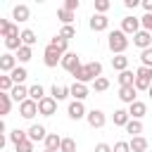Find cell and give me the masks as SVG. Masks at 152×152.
<instances>
[{
	"instance_id": "obj_17",
	"label": "cell",
	"mask_w": 152,
	"mask_h": 152,
	"mask_svg": "<svg viewBox=\"0 0 152 152\" xmlns=\"http://www.w3.org/2000/svg\"><path fill=\"white\" fill-rule=\"evenodd\" d=\"M88 26L97 33V31H107L109 28V19H107V14H93L90 17V21H88Z\"/></svg>"
},
{
	"instance_id": "obj_42",
	"label": "cell",
	"mask_w": 152,
	"mask_h": 152,
	"mask_svg": "<svg viewBox=\"0 0 152 152\" xmlns=\"http://www.w3.org/2000/svg\"><path fill=\"white\" fill-rule=\"evenodd\" d=\"M57 36H62V38H64V40H71V38H74V36H76V28H74V26H62V28H59V33H57Z\"/></svg>"
},
{
	"instance_id": "obj_19",
	"label": "cell",
	"mask_w": 152,
	"mask_h": 152,
	"mask_svg": "<svg viewBox=\"0 0 152 152\" xmlns=\"http://www.w3.org/2000/svg\"><path fill=\"white\" fill-rule=\"evenodd\" d=\"M128 114H131V119H138V121H140V119H142V116L147 114V104L138 100V102L128 104Z\"/></svg>"
},
{
	"instance_id": "obj_18",
	"label": "cell",
	"mask_w": 152,
	"mask_h": 152,
	"mask_svg": "<svg viewBox=\"0 0 152 152\" xmlns=\"http://www.w3.org/2000/svg\"><path fill=\"white\" fill-rule=\"evenodd\" d=\"M69 90H71V97L78 100V102H83V100L88 97V93H90L88 86H86V83H78V81H74V83L69 86Z\"/></svg>"
},
{
	"instance_id": "obj_23",
	"label": "cell",
	"mask_w": 152,
	"mask_h": 152,
	"mask_svg": "<svg viewBox=\"0 0 152 152\" xmlns=\"http://www.w3.org/2000/svg\"><path fill=\"white\" fill-rule=\"evenodd\" d=\"M114 126H124L126 128V124L131 121V114H128V109H114Z\"/></svg>"
},
{
	"instance_id": "obj_28",
	"label": "cell",
	"mask_w": 152,
	"mask_h": 152,
	"mask_svg": "<svg viewBox=\"0 0 152 152\" xmlns=\"http://www.w3.org/2000/svg\"><path fill=\"white\" fill-rule=\"evenodd\" d=\"M112 66H114L119 74L126 71V69H128V57H126V55H114V57H112Z\"/></svg>"
},
{
	"instance_id": "obj_7",
	"label": "cell",
	"mask_w": 152,
	"mask_h": 152,
	"mask_svg": "<svg viewBox=\"0 0 152 152\" xmlns=\"http://www.w3.org/2000/svg\"><path fill=\"white\" fill-rule=\"evenodd\" d=\"M121 31H124L126 36H135V33L140 31V19H138V17H131V14L124 17V19H121Z\"/></svg>"
},
{
	"instance_id": "obj_31",
	"label": "cell",
	"mask_w": 152,
	"mask_h": 152,
	"mask_svg": "<svg viewBox=\"0 0 152 152\" xmlns=\"http://www.w3.org/2000/svg\"><path fill=\"white\" fill-rule=\"evenodd\" d=\"M121 86H135V74H133L131 69H126V71L119 74V88H121Z\"/></svg>"
},
{
	"instance_id": "obj_25",
	"label": "cell",
	"mask_w": 152,
	"mask_h": 152,
	"mask_svg": "<svg viewBox=\"0 0 152 152\" xmlns=\"http://www.w3.org/2000/svg\"><path fill=\"white\" fill-rule=\"evenodd\" d=\"M12 102H14V100H12V95H10V93H0V114H2V116H7V114H10Z\"/></svg>"
},
{
	"instance_id": "obj_45",
	"label": "cell",
	"mask_w": 152,
	"mask_h": 152,
	"mask_svg": "<svg viewBox=\"0 0 152 152\" xmlns=\"http://www.w3.org/2000/svg\"><path fill=\"white\" fill-rule=\"evenodd\" d=\"M114 152H131V142H128V140H119V142H114Z\"/></svg>"
},
{
	"instance_id": "obj_1",
	"label": "cell",
	"mask_w": 152,
	"mask_h": 152,
	"mask_svg": "<svg viewBox=\"0 0 152 152\" xmlns=\"http://www.w3.org/2000/svg\"><path fill=\"white\" fill-rule=\"evenodd\" d=\"M71 76H74L78 83H86V86H88V83H93L95 78L102 76V64H100L97 59H95V62H88V64H83L81 69H76Z\"/></svg>"
},
{
	"instance_id": "obj_46",
	"label": "cell",
	"mask_w": 152,
	"mask_h": 152,
	"mask_svg": "<svg viewBox=\"0 0 152 152\" xmlns=\"http://www.w3.org/2000/svg\"><path fill=\"white\" fill-rule=\"evenodd\" d=\"M81 7V2L78 0H64V10H69V12H76Z\"/></svg>"
},
{
	"instance_id": "obj_36",
	"label": "cell",
	"mask_w": 152,
	"mask_h": 152,
	"mask_svg": "<svg viewBox=\"0 0 152 152\" xmlns=\"http://www.w3.org/2000/svg\"><path fill=\"white\" fill-rule=\"evenodd\" d=\"M12 88H14L12 76H10V74H2V76H0V93H12Z\"/></svg>"
},
{
	"instance_id": "obj_8",
	"label": "cell",
	"mask_w": 152,
	"mask_h": 152,
	"mask_svg": "<svg viewBox=\"0 0 152 152\" xmlns=\"http://www.w3.org/2000/svg\"><path fill=\"white\" fill-rule=\"evenodd\" d=\"M57 112V100L52 97V95H48V97H43L40 102H38V114H43V116H52Z\"/></svg>"
},
{
	"instance_id": "obj_6",
	"label": "cell",
	"mask_w": 152,
	"mask_h": 152,
	"mask_svg": "<svg viewBox=\"0 0 152 152\" xmlns=\"http://www.w3.org/2000/svg\"><path fill=\"white\" fill-rule=\"evenodd\" d=\"M64 71H69V74H74L76 69H81L83 64H81V57L76 55V52H66L64 57H62V64H59Z\"/></svg>"
},
{
	"instance_id": "obj_20",
	"label": "cell",
	"mask_w": 152,
	"mask_h": 152,
	"mask_svg": "<svg viewBox=\"0 0 152 152\" xmlns=\"http://www.w3.org/2000/svg\"><path fill=\"white\" fill-rule=\"evenodd\" d=\"M50 95L57 100V102H62V100H66L69 95H71V90H69V86H52V90H50Z\"/></svg>"
},
{
	"instance_id": "obj_30",
	"label": "cell",
	"mask_w": 152,
	"mask_h": 152,
	"mask_svg": "<svg viewBox=\"0 0 152 152\" xmlns=\"http://www.w3.org/2000/svg\"><path fill=\"white\" fill-rule=\"evenodd\" d=\"M59 147H62V135L48 133V138H45V150H59Z\"/></svg>"
},
{
	"instance_id": "obj_51",
	"label": "cell",
	"mask_w": 152,
	"mask_h": 152,
	"mask_svg": "<svg viewBox=\"0 0 152 152\" xmlns=\"http://www.w3.org/2000/svg\"><path fill=\"white\" fill-rule=\"evenodd\" d=\"M147 93H150V97H152V88H150V90H147Z\"/></svg>"
},
{
	"instance_id": "obj_48",
	"label": "cell",
	"mask_w": 152,
	"mask_h": 152,
	"mask_svg": "<svg viewBox=\"0 0 152 152\" xmlns=\"http://www.w3.org/2000/svg\"><path fill=\"white\" fill-rule=\"evenodd\" d=\"M142 10L145 14H152V0H142Z\"/></svg>"
},
{
	"instance_id": "obj_35",
	"label": "cell",
	"mask_w": 152,
	"mask_h": 152,
	"mask_svg": "<svg viewBox=\"0 0 152 152\" xmlns=\"http://www.w3.org/2000/svg\"><path fill=\"white\" fill-rule=\"evenodd\" d=\"M33 57V50L28 48V45H21L19 50H17V62H21V64H26L28 59Z\"/></svg>"
},
{
	"instance_id": "obj_4",
	"label": "cell",
	"mask_w": 152,
	"mask_h": 152,
	"mask_svg": "<svg viewBox=\"0 0 152 152\" xmlns=\"http://www.w3.org/2000/svg\"><path fill=\"white\" fill-rule=\"evenodd\" d=\"M62 57H64V55H62L57 48H52L50 43L45 45V50H43V64H45L48 69H55L57 64H62Z\"/></svg>"
},
{
	"instance_id": "obj_22",
	"label": "cell",
	"mask_w": 152,
	"mask_h": 152,
	"mask_svg": "<svg viewBox=\"0 0 152 152\" xmlns=\"http://www.w3.org/2000/svg\"><path fill=\"white\" fill-rule=\"evenodd\" d=\"M28 97H31L33 102H40V100L48 97V95H45V88H43L40 83H33V86H28Z\"/></svg>"
},
{
	"instance_id": "obj_16",
	"label": "cell",
	"mask_w": 152,
	"mask_h": 152,
	"mask_svg": "<svg viewBox=\"0 0 152 152\" xmlns=\"http://www.w3.org/2000/svg\"><path fill=\"white\" fill-rule=\"evenodd\" d=\"M12 19H14L17 24L28 21V19H31V10H28V5H14V7H12Z\"/></svg>"
},
{
	"instance_id": "obj_34",
	"label": "cell",
	"mask_w": 152,
	"mask_h": 152,
	"mask_svg": "<svg viewBox=\"0 0 152 152\" xmlns=\"http://www.w3.org/2000/svg\"><path fill=\"white\" fill-rule=\"evenodd\" d=\"M50 45H52V48H57L62 55H66V52H69V40H64L62 36H55V38L50 40Z\"/></svg>"
},
{
	"instance_id": "obj_32",
	"label": "cell",
	"mask_w": 152,
	"mask_h": 152,
	"mask_svg": "<svg viewBox=\"0 0 152 152\" xmlns=\"http://www.w3.org/2000/svg\"><path fill=\"white\" fill-rule=\"evenodd\" d=\"M126 133H131V138L140 135V133H142V121H138V119H131V121L126 124Z\"/></svg>"
},
{
	"instance_id": "obj_21",
	"label": "cell",
	"mask_w": 152,
	"mask_h": 152,
	"mask_svg": "<svg viewBox=\"0 0 152 152\" xmlns=\"http://www.w3.org/2000/svg\"><path fill=\"white\" fill-rule=\"evenodd\" d=\"M10 95H12V100H14V102H19V104H21L24 100H28V88H26V86H14Z\"/></svg>"
},
{
	"instance_id": "obj_47",
	"label": "cell",
	"mask_w": 152,
	"mask_h": 152,
	"mask_svg": "<svg viewBox=\"0 0 152 152\" xmlns=\"http://www.w3.org/2000/svg\"><path fill=\"white\" fill-rule=\"evenodd\" d=\"M95 152H114V147L107 145V142H97V145H95Z\"/></svg>"
},
{
	"instance_id": "obj_13",
	"label": "cell",
	"mask_w": 152,
	"mask_h": 152,
	"mask_svg": "<svg viewBox=\"0 0 152 152\" xmlns=\"http://www.w3.org/2000/svg\"><path fill=\"white\" fill-rule=\"evenodd\" d=\"M26 133H28V140L31 142H45V138H48V131H45L43 124H31V128Z\"/></svg>"
},
{
	"instance_id": "obj_12",
	"label": "cell",
	"mask_w": 152,
	"mask_h": 152,
	"mask_svg": "<svg viewBox=\"0 0 152 152\" xmlns=\"http://www.w3.org/2000/svg\"><path fill=\"white\" fill-rule=\"evenodd\" d=\"M17 66H19V64H17V55H12V52L0 55V71H2V74H12Z\"/></svg>"
},
{
	"instance_id": "obj_15",
	"label": "cell",
	"mask_w": 152,
	"mask_h": 152,
	"mask_svg": "<svg viewBox=\"0 0 152 152\" xmlns=\"http://www.w3.org/2000/svg\"><path fill=\"white\" fill-rule=\"evenodd\" d=\"M119 100L126 102V104L138 102V90H135V86H121V88H119Z\"/></svg>"
},
{
	"instance_id": "obj_50",
	"label": "cell",
	"mask_w": 152,
	"mask_h": 152,
	"mask_svg": "<svg viewBox=\"0 0 152 152\" xmlns=\"http://www.w3.org/2000/svg\"><path fill=\"white\" fill-rule=\"evenodd\" d=\"M43 152H59V150H43Z\"/></svg>"
},
{
	"instance_id": "obj_43",
	"label": "cell",
	"mask_w": 152,
	"mask_h": 152,
	"mask_svg": "<svg viewBox=\"0 0 152 152\" xmlns=\"http://www.w3.org/2000/svg\"><path fill=\"white\" fill-rule=\"evenodd\" d=\"M33 145H36V142H31V140H24L21 145H17V147H14V152H33Z\"/></svg>"
},
{
	"instance_id": "obj_26",
	"label": "cell",
	"mask_w": 152,
	"mask_h": 152,
	"mask_svg": "<svg viewBox=\"0 0 152 152\" xmlns=\"http://www.w3.org/2000/svg\"><path fill=\"white\" fill-rule=\"evenodd\" d=\"M24 140H28V133L26 131H21V128H14V131H10V142L17 147V145H21Z\"/></svg>"
},
{
	"instance_id": "obj_49",
	"label": "cell",
	"mask_w": 152,
	"mask_h": 152,
	"mask_svg": "<svg viewBox=\"0 0 152 152\" xmlns=\"http://www.w3.org/2000/svg\"><path fill=\"white\" fill-rule=\"evenodd\" d=\"M124 5H126L128 10H135V7L140 5V2H138V0H124Z\"/></svg>"
},
{
	"instance_id": "obj_29",
	"label": "cell",
	"mask_w": 152,
	"mask_h": 152,
	"mask_svg": "<svg viewBox=\"0 0 152 152\" xmlns=\"http://www.w3.org/2000/svg\"><path fill=\"white\" fill-rule=\"evenodd\" d=\"M10 76H12V81H14V86H24V81L28 78V71H26L24 66H17V69H14V71H12Z\"/></svg>"
},
{
	"instance_id": "obj_37",
	"label": "cell",
	"mask_w": 152,
	"mask_h": 152,
	"mask_svg": "<svg viewBox=\"0 0 152 152\" xmlns=\"http://www.w3.org/2000/svg\"><path fill=\"white\" fill-rule=\"evenodd\" d=\"M93 88H95V93H104V90L109 88V78H104V76L95 78V81H93Z\"/></svg>"
},
{
	"instance_id": "obj_14",
	"label": "cell",
	"mask_w": 152,
	"mask_h": 152,
	"mask_svg": "<svg viewBox=\"0 0 152 152\" xmlns=\"http://www.w3.org/2000/svg\"><path fill=\"white\" fill-rule=\"evenodd\" d=\"M0 36H2V38H14V36H21L19 24H12V21H7V19H0Z\"/></svg>"
},
{
	"instance_id": "obj_41",
	"label": "cell",
	"mask_w": 152,
	"mask_h": 152,
	"mask_svg": "<svg viewBox=\"0 0 152 152\" xmlns=\"http://www.w3.org/2000/svg\"><path fill=\"white\" fill-rule=\"evenodd\" d=\"M109 7H112L109 0H95V14H104Z\"/></svg>"
},
{
	"instance_id": "obj_5",
	"label": "cell",
	"mask_w": 152,
	"mask_h": 152,
	"mask_svg": "<svg viewBox=\"0 0 152 152\" xmlns=\"http://www.w3.org/2000/svg\"><path fill=\"white\" fill-rule=\"evenodd\" d=\"M66 114H69V119H71V121H81V119H86V116H88L86 104H83V102H78V100H71V102H69Z\"/></svg>"
},
{
	"instance_id": "obj_33",
	"label": "cell",
	"mask_w": 152,
	"mask_h": 152,
	"mask_svg": "<svg viewBox=\"0 0 152 152\" xmlns=\"http://www.w3.org/2000/svg\"><path fill=\"white\" fill-rule=\"evenodd\" d=\"M57 19L62 21V26H71V21H74V12H69V10H64V7H59V10H57Z\"/></svg>"
},
{
	"instance_id": "obj_38",
	"label": "cell",
	"mask_w": 152,
	"mask_h": 152,
	"mask_svg": "<svg viewBox=\"0 0 152 152\" xmlns=\"http://www.w3.org/2000/svg\"><path fill=\"white\" fill-rule=\"evenodd\" d=\"M140 66H150L152 69V48L140 50Z\"/></svg>"
},
{
	"instance_id": "obj_2",
	"label": "cell",
	"mask_w": 152,
	"mask_h": 152,
	"mask_svg": "<svg viewBox=\"0 0 152 152\" xmlns=\"http://www.w3.org/2000/svg\"><path fill=\"white\" fill-rule=\"evenodd\" d=\"M128 45H131V40H128V36H126L121 28L109 31V36H107V48H109L114 55H124V52L128 50Z\"/></svg>"
},
{
	"instance_id": "obj_24",
	"label": "cell",
	"mask_w": 152,
	"mask_h": 152,
	"mask_svg": "<svg viewBox=\"0 0 152 152\" xmlns=\"http://www.w3.org/2000/svg\"><path fill=\"white\" fill-rule=\"evenodd\" d=\"M128 142H131V152H147V138L135 135V138H131Z\"/></svg>"
},
{
	"instance_id": "obj_11",
	"label": "cell",
	"mask_w": 152,
	"mask_h": 152,
	"mask_svg": "<svg viewBox=\"0 0 152 152\" xmlns=\"http://www.w3.org/2000/svg\"><path fill=\"white\" fill-rule=\"evenodd\" d=\"M133 45H135V48H140V50L152 48V33H150V31H145V28H140V31L133 36Z\"/></svg>"
},
{
	"instance_id": "obj_39",
	"label": "cell",
	"mask_w": 152,
	"mask_h": 152,
	"mask_svg": "<svg viewBox=\"0 0 152 152\" xmlns=\"http://www.w3.org/2000/svg\"><path fill=\"white\" fill-rule=\"evenodd\" d=\"M59 152H76V140H74V138H62Z\"/></svg>"
},
{
	"instance_id": "obj_10",
	"label": "cell",
	"mask_w": 152,
	"mask_h": 152,
	"mask_svg": "<svg viewBox=\"0 0 152 152\" xmlns=\"http://www.w3.org/2000/svg\"><path fill=\"white\" fill-rule=\"evenodd\" d=\"M86 121H88V126H90V128H102V126L107 124V116H104V112H102V109H90V112H88V116H86Z\"/></svg>"
},
{
	"instance_id": "obj_40",
	"label": "cell",
	"mask_w": 152,
	"mask_h": 152,
	"mask_svg": "<svg viewBox=\"0 0 152 152\" xmlns=\"http://www.w3.org/2000/svg\"><path fill=\"white\" fill-rule=\"evenodd\" d=\"M5 48L17 52V50L21 48V38H19V36H14V38H5Z\"/></svg>"
},
{
	"instance_id": "obj_27",
	"label": "cell",
	"mask_w": 152,
	"mask_h": 152,
	"mask_svg": "<svg viewBox=\"0 0 152 152\" xmlns=\"http://www.w3.org/2000/svg\"><path fill=\"white\" fill-rule=\"evenodd\" d=\"M19 38H21V45H28V48H33V45H36V40H38V38H36V31H33V28H24Z\"/></svg>"
},
{
	"instance_id": "obj_3",
	"label": "cell",
	"mask_w": 152,
	"mask_h": 152,
	"mask_svg": "<svg viewBox=\"0 0 152 152\" xmlns=\"http://www.w3.org/2000/svg\"><path fill=\"white\" fill-rule=\"evenodd\" d=\"M152 88V69L138 66L135 69V90H150Z\"/></svg>"
},
{
	"instance_id": "obj_9",
	"label": "cell",
	"mask_w": 152,
	"mask_h": 152,
	"mask_svg": "<svg viewBox=\"0 0 152 152\" xmlns=\"http://www.w3.org/2000/svg\"><path fill=\"white\" fill-rule=\"evenodd\" d=\"M36 114H38V102H33L31 97L19 104V116H21V119H28V121H31Z\"/></svg>"
},
{
	"instance_id": "obj_44",
	"label": "cell",
	"mask_w": 152,
	"mask_h": 152,
	"mask_svg": "<svg viewBox=\"0 0 152 152\" xmlns=\"http://www.w3.org/2000/svg\"><path fill=\"white\" fill-rule=\"evenodd\" d=\"M140 26L152 33V14H142V17H140Z\"/></svg>"
}]
</instances>
